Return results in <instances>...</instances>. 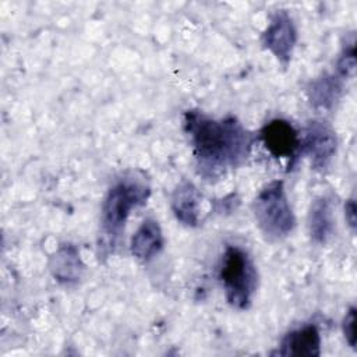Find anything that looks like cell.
Here are the masks:
<instances>
[{"mask_svg":"<svg viewBox=\"0 0 357 357\" xmlns=\"http://www.w3.org/2000/svg\"><path fill=\"white\" fill-rule=\"evenodd\" d=\"M356 322H357V314H356V308L350 307L343 318V324H342V329H343V335L346 337V342L349 343V346H351L353 349H356Z\"/></svg>","mask_w":357,"mask_h":357,"instance_id":"cell-15","label":"cell"},{"mask_svg":"<svg viewBox=\"0 0 357 357\" xmlns=\"http://www.w3.org/2000/svg\"><path fill=\"white\" fill-rule=\"evenodd\" d=\"M151 195L149 185L134 176L119 178L107 191L102 206L99 231V258L117 245L131 212L146 204Z\"/></svg>","mask_w":357,"mask_h":357,"instance_id":"cell-2","label":"cell"},{"mask_svg":"<svg viewBox=\"0 0 357 357\" xmlns=\"http://www.w3.org/2000/svg\"><path fill=\"white\" fill-rule=\"evenodd\" d=\"M49 269L54 280L61 284L77 283L85 265L79 257V251L73 244H63L49 259Z\"/></svg>","mask_w":357,"mask_h":357,"instance_id":"cell-9","label":"cell"},{"mask_svg":"<svg viewBox=\"0 0 357 357\" xmlns=\"http://www.w3.org/2000/svg\"><path fill=\"white\" fill-rule=\"evenodd\" d=\"M163 247L162 229L153 218L142 220L130 241V251L141 262H148L160 252Z\"/></svg>","mask_w":357,"mask_h":357,"instance_id":"cell-10","label":"cell"},{"mask_svg":"<svg viewBox=\"0 0 357 357\" xmlns=\"http://www.w3.org/2000/svg\"><path fill=\"white\" fill-rule=\"evenodd\" d=\"M172 211L183 225L195 227L199 222L201 194L191 181H181L172 192Z\"/></svg>","mask_w":357,"mask_h":357,"instance_id":"cell-11","label":"cell"},{"mask_svg":"<svg viewBox=\"0 0 357 357\" xmlns=\"http://www.w3.org/2000/svg\"><path fill=\"white\" fill-rule=\"evenodd\" d=\"M343 78L337 74H324L319 78L310 82L307 93L311 105L315 107L329 109L340 96L343 88Z\"/></svg>","mask_w":357,"mask_h":357,"instance_id":"cell-13","label":"cell"},{"mask_svg":"<svg viewBox=\"0 0 357 357\" xmlns=\"http://www.w3.org/2000/svg\"><path fill=\"white\" fill-rule=\"evenodd\" d=\"M282 357H318L321 354V333L312 324L287 332L278 347Z\"/></svg>","mask_w":357,"mask_h":357,"instance_id":"cell-8","label":"cell"},{"mask_svg":"<svg viewBox=\"0 0 357 357\" xmlns=\"http://www.w3.org/2000/svg\"><path fill=\"white\" fill-rule=\"evenodd\" d=\"M183 119L198 173L205 180H219L248 159L255 135L236 117L216 120L198 110H188Z\"/></svg>","mask_w":357,"mask_h":357,"instance_id":"cell-1","label":"cell"},{"mask_svg":"<svg viewBox=\"0 0 357 357\" xmlns=\"http://www.w3.org/2000/svg\"><path fill=\"white\" fill-rule=\"evenodd\" d=\"M297 43V29L286 10H279L271 17V22L262 33V46L269 50L284 67L291 60Z\"/></svg>","mask_w":357,"mask_h":357,"instance_id":"cell-6","label":"cell"},{"mask_svg":"<svg viewBox=\"0 0 357 357\" xmlns=\"http://www.w3.org/2000/svg\"><path fill=\"white\" fill-rule=\"evenodd\" d=\"M335 230L333 205L331 198H317L308 212V231L315 244H326Z\"/></svg>","mask_w":357,"mask_h":357,"instance_id":"cell-12","label":"cell"},{"mask_svg":"<svg viewBox=\"0 0 357 357\" xmlns=\"http://www.w3.org/2000/svg\"><path fill=\"white\" fill-rule=\"evenodd\" d=\"M259 138L266 151L276 159L291 160L300 152L298 132L287 120H271L261 128Z\"/></svg>","mask_w":357,"mask_h":357,"instance_id":"cell-7","label":"cell"},{"mask_svg":"<svg viewBox=\"0 0 357 357\" xmlns=\"http://www.w3.org/2000/svg\"><path fill=\"white\" fill-rule=\"evenodd\" d=\"M252 212L259 230L269 241L283 240L294 229L296 218L280 180L271 181L258 192Z\"/></svg>","mask_w":357,"mask_h":357,"instance_id":"cell-4","label":"cell"},{"mask_svg":"<svg viewBox=\"0 0 357 357\" xmlns=\"http://www.w3.org/2000/svg\"><path fill=\"white\" fill-rule=\"evenodd\" d=\"M356 70V50H354V40L343 46V50L336 63V74L340 78H349L354 74Z\"/></svg>","mask_w":357,"mask_h":357,"instance_id":"cell-14","label":"cell"},{"mask_svg":"<svg viewBox=\"0 0 357 357\" xmlns=\"http://www.w3.org/2000/svg\"><path fill=\"white\" fill-rule=\"evenodd\" d=\"M219 279L226 301L236 310H247L258 287V271L247 251L227 245L219 265Z\"/></svg>","mask_w":357,"mask_h":357,"instance_id":"cell-3","label":"cell"},{"mask_svg":"<svg viewBox=\"0 0 357 357\" xmlns=\"http://www.w3.org/2000/svg\"><path fill=\"white\" fill-rule=\"evenodd\" d=\"M344 216H346V222L349 223L350 229L354 230L356 229V202H354V199H349L346 202Z\"/></svg>","mask_w":357,"mask_h":357,"instance_id":"cell-16","label":"cell"},{"mask_svg":"<svg viewBox=\"0 0 357 357\" xmlns=\"http://www.w3.org/2000/svg\"><path fill=\"white\" fill-rule=\"evenodd\" d=\"M336 134L329 124L321 120H314L307 124L300 138V151L310 159L314 169H326L336 153Z\"/></svg>","mask_w":357,"mask_h":357,"instance_id":"cell-5","label":"cell"}]
</instances>
